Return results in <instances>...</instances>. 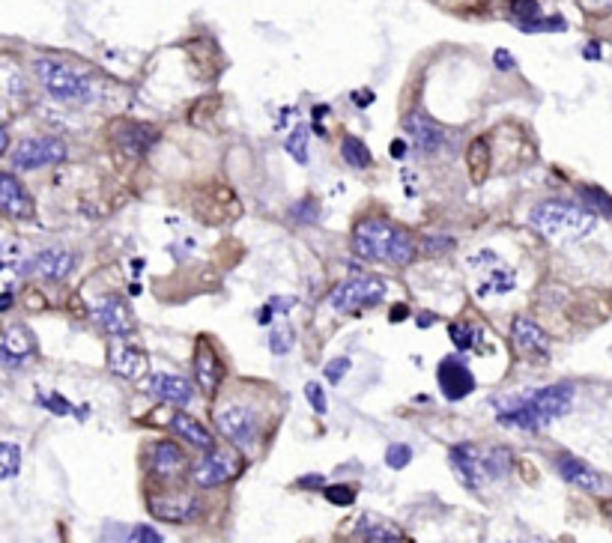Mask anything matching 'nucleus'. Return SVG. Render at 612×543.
I'll use <instances>...</instances> for the list:
<instances>
[{
  "instance_id": "21",
  "label": "nucleus",
  "mask_w": 612,
  "mask_h": 543,
  "mask_svg": "<svg viewBox=\"0 0 612 543\" xmlns=\"http://www.w3.org/2000/svg\"><path fill=\"white\" fill-rule=\"evenodd\" d=\"M192 367H195V385L204 391L206 397H212L215 388H218V382H221V376H224V367H221L218 353H215L206 341L198 344V353H195Z\"/></svg>"
},
{
  "instance_id": "5",
  "label": "nucleus",
  "mask_w": 612,
  "mask_h": 543,
  "mask_svg": "<svg viewBox=\"0 0 612 543\" xmlns=\"http://www.w3.org/2000/svg\"><path fill=\"white\" fill-rule=\"evenodd\" d=\"M386 293H389V284L383 278H371V275H359V278H350L344 284H338L329 296V305L332 311L338 314H362L368 308H377L386 302Z\"/></svg>"
},
{
  "instance_id": "34",
  "label": "nucleus",
  "mask_w": 612,
  "mask_h": 543,
  "mask_svg": "<svg viewBox=\"0 0 612 543\" xmlns=\"http://www.w3.org/2000/svg\"><path fill=\"white\" fill-rule=\"evenodd\" d=\"M326 490V499L338 508H350L356 502V490L347 487V484H332V487H323Z\"/></svg>"
},
{
  "instance_id": "33",
  "label": "nucleus",
  "mask_w": 612,
  "mask_h": 543,
  "mask_svg": "<svg viewBox=\"0 0 612 543\" xmlns=\"http://www.w3.org/2000/svg\"><path fill=\"white\" fill-rule=\"evenodd\" d=\"M511 12H514L517 24H529V21L541 18V6H538V0H511Z\"/></svg>"
},
{
  "instance_id": "29",
  "label": "nucleus",
  "mask_w": 612,
  "mask_h": 543,
  "mask_svg": "<svg viewBox=\"0 0 612 543\" xmlns=\"http://www.w3.org/2000/svg\"><path fill=\"white\" fill-rule=\"evenodd\" d=\"M284 150L293 156V162H299V165H308V129L305 126H296L290 135H287V141H284Z\"/></svg>"
},
{
  "instance_id": "15",
  "label": "nucleus",
  "mask_w": 612,
  "mask_h": 543,
  "mask_svg": "<svg viewBox=\"0 0 612 543\" xmlns=\"http://www.w3.org/2000/svg\"><path fill=\"white\" fill-rule=\"evenodd\" d=\"M150 514L156 520H168V523H189L201 514V502L186 496V493L150 496Z\"/></svg>"
},
{
  "instance_id": "7",
  "label": "nucleus",
  "mask_w": 612,
  "mask_h": 543,
  "mask_svg": "<svg viewBox=\"0 0 612 543\" xmlns=\"http://www.w3.org/2000/svg\"><path fill=\"white\" fill-rule=\"evenodd\" d=\"M66 156L69 147L60 138H27L15 147V153H9V162L15 171H39L66 162Z\"/></svg>"
},
{
  "instance_id": "30",
  "label": "nucleus",
  "mask_w": 612,
  "mask_h": 543,
  "mask_svg": "<svg viewBox=\"0 0 612 543\" xmlns=\"http://www.w3.org/2000/svg\"><path fill=\"white\" fill-rule=\"evenodd\" d=\"M580 197H583L592 209H598V215H612V197L607 191H601V188H595V185H580Z\"/></svg>"
},
{
  "instance_id": "32",
  "label": "nucleus",
  "mask_w": 612,
  "mask_h": 543,
  "mask_svg": "<svg viewBox=\"0 0 612 543\" xmlns=\"http://www.w3.org/2000/svg\"><path fill=\"white\" fill-rule=\"evenodd\" d=\"M293 329L290 326H278V329H272V335H269V350L275 353V356H287L290 350H293Z\"/></svg>"
},
{
  "instance_id": "36",
  "label": "nucleus",
  "mask_w": 612,
  "mask_h": 543,
  "mask_svg": "<svg viewBox=\"0 0 612 543\" xmlns=\"http://www.w3.org/2000/svg\"><path fill=\"white\" fill-rule=\"evenodd\" d=\"M409 460H412V448L404 445V442H395V445L386 448V463L392 469H404V466H409Z\"/></svg>"
},
{
  "instance_id": "3",
  "label": "nucleus",
  "mask_w": 612,
  "mask_h": 543,
  "mask_svg": "<svg viewBox=\"0 0 612 543\" xmlns=\"http://www.w3.org/2000/svg\"><path fill=\"white\" fill-rule=\"evenodd\" d=\"M353 248L359 257L371 263H389V266H407L418 254V245L407 230L383 218L359 221L353 230Z\"/></svg>"
},
{
  "instance_id": "40",
  "label": "nucleus",
  "mask_w": 612,
  "mask_h": 543,
  "mask_svg": "<svg viewBox=\"0 0 612 543\" xmlns=\"http://www.w3.org/2000/svg\"><path fill=\"white\" fill-rule=\"evenodd\" d=\"M126 541H150V543H162L165 538L156 532V529H150V526H135L132 529V535H123Z\"/></svg>"
},
{
  "instance_id": "41",
  "label": "nucleus",
  "mask_w": 612,
  "mask_h": 543,
  "mask_svg": "<svg viewBox=\"0 0 612 543\" xmlns=\"http://www.w3.org/2000/svg\"><path fill=\"white\" fill-rule=\"evenodd\" d=\"M454 242L448 239V236H427L424 239V251H433V254H439V251H445V248H451Z\"/></svg>"
},
{
  "instance_id": "31",
  "label": "nucleus",
  "mask_w": 612,
  "mask_h": 543,
  "mask_svg": "<svg viewBox=\"0 0 612 543\" xmlns=\"http://www.w3.org/2000/svg\"><path fill=\"white\" fill-rule=\"evenodd\" d=\"M287 215L296 221V224H314L317 221V215H320V209H317V200H311V197H305V200H299V203H293L290 209H287Z\"/></svg>"
},
{
  "instance_id": "26",
  "label": "nucleus",
  "mask_w": 612,
  "mask_h": 543,
  "mask_svg": "<svg viewBox=\"0 0 612 543\" xmlns=\"http://www.w3.org/2000/svg\"><path fill=\"white\" fill-rule=\"evenodd\" d=\"M341 159L353 168V171H368L371 168V150H368V144L365 141H359L356 135H347L344 141H341Z\"/></svg>"
},
{
  "instance_id": "23",
  "label": "nucleus",
  "mask_w": 612,
  "mask_h": 543,
  "mask_svg": "<svg viewBox=\"0 0 612 543\" xmlns=\"http://www.w3.org/2000/svg\"><path fill=\"white\" fill-rule=\"evenodd\" d=\"M171 430H174V436H180L183 442H189V445L198 448V451H212V448H215L212 433L206 430L195 415H189V412H177V415L171 418Z\"/></svg>"
},
{
  "instance_id": "13",
  "label": "nucleus",
  "mask_w": 612,
  "mask_h": 543,
  "mask_svg": "<svg viewBox=\"0 0 612 543\" xmlns=\"http://www.w3.org/2000/svg\"><path fill=\"white\" fill-rule=\"evenodd\" d=\"M147 463H150V472H153L159 481H168V484L177 481V478L186 472V466H189L183 448H180L177 442H171V439L156 442V445L150 448V454H147Z\"/></svg>"
},
{
  "instance_id": "12",
  "label": "nucleus",
  "mask_w": 612,
  "mask_h": 543,
  "mask_svg": "<svg viewBox=\"0 0 612 543\" xmlns=\"http://www.w3.org/2000/svg\"><path fill=\"white\" fill-rule=\"evenodd\" d=\"M511 341H514L517 353L526 356V359H535V362H547V359H550V338H547V332H544L535 320H529V317H517V320H514V326H511Z\"/></svg>"
},
{
  "instance_id": "9",
  "label": "nucleus",
  "mask_w": 612,
  "mask_h": 543,
  "mask_svg": "<svg viewBox=\"0 0 612 543\" xmlns=\"http://www.w3.org/2000/svg\"><path fill=\"white\" fill-rule=\"evenodd\" d=\"M78 266V257L66 248H45L21 263V275H39L45 281H66Z\"/></svg>"
},
{
  "instance_id": "44",
  "label": "nucleus",
  "mask_w": 612,
  "mask_h": 543,
  "mask_svg": "<svg viewBox=\"0 0 612 543\" xmlns=\"http://www.w3.org/2000/svg\"><path fill=\"white\" fill-rule=\"evenodd\" d=\"M430 323H433V314H421V317H418V326H421V329L430 326Z\"/></svg>"
},
{
  "instance_id": "38",
  "label": "nucleus",
  "mask_w": 612,
  "mask_h": 543,
  "mask_svg": "<svg viewBox=\"0 0 612 543\" xmlns=\"http://www.w3.org/2000/svg\"><path fill=\"white\" fill-rule=\"evenodd\" d=\"M520 30H526V33H547V30H565V21L562 18H535V21H529V24H520Z\"/></svg>"
},
{
  "instance_id": "10",
  "label": "nucleus",
  "mask_w": 612,
  "mask_h": 543,
  "mask_svg": "<svg viewBox=\"0 0 612 543\" xmlns=\"http://www.w3.org/2000/svg\"><path fill=\"white\" fill-rule=\"evenodd\" d=\"M451 469L457 472V478L469 487V490H478L490 481L487 475V457L481 448L475 445H454L451 448Z\"/></svg>"
},
{
  "instance_id": "6",
  "label": "nucleus",
  "mask_w": 612,
  "mask_h": 543,
  "mask_svg": "<svg viewBox=\"0 0 612 543\" xmlns=\"http://www.w3.org/2000/svg\"><path fill=\"white\" fill-rule=\"evenodd\" d=\"M215 424H218V433L224 439H230L242 451H248V448H254L260 442L263 418L248 403H227V406H221L215 412Z\"/></svg>"
},
{
  "instance_id": "39",
  "label": "nucleus",
  "mask_w": 612,
  "mask_h": 543,
  "mask_svg": "<svg viewBox=\"0 0 612 543\" xmlns=\"http://www.w3.org/2000/svg\"><path fill=\"white\" fill-rule=\"evenodd\" d=\"M350 367H353V362L347 359V356H341V359H332V362L326 364V379L332 382V385H341V379L350 373Z\"/></svg>"
},
{
  "instance_id": "37",
  "label": "nucleus",
  "mask_w": 612,
  "mask_h": 543,
  "mask_svg": "<svg viewBox=\"0 0 612 543\" xmlns=\"http://www.w3.org/2000/svg\"><path fill=\"white\" fill-rule=\"evenodd\" d=\"M305 397H308V403H311V409H314L317 415H326L329 403H326V391H323L320 382H308V385H305Z\"/></svg>"
},
{
  "instance_id": "4",
  "label": "nucleus",
  "mask_w": 612,
  "mask_h": 543,
  "mask_svg": "<svg viewBox=\"0 0 612 543\" xmlns=\"http://www.w3.org/2000/svg\"><path fill=\"white\" fill-rule=\"evenodd\" d=\"M33 72H36L39 84L45 87V93L54 96L57 102L81 105V102H90L96 96V81L87 72H81L63 60L39 57V60H33Z\"/></svg>"
},
{
  "instance_id": "8",
  "label": "nucleus",
  "mask_w": 612,
  "mask_h": 543,
  "mask_svg": "<svg viewBox=\"0 0 612 543\" xmlns=\"http://www.w3.org/2000/svg\"><path fill=\"white\" fill-rule=\"evenodd\" d=\"M239 475H242V457L233 451H218V448L204 451V457L192 469V481L204 490L224 487V484L236 481Z\"/></svg>"
},
{
  "instance_id": "22",
  "label": "nucleus",
  "mask_w": 612,
  "mask_h": 543,
  "mask_svg": "<svg viewBox=\"0 0 612 543\" xmlns=\"http://www.w3.org/2000/svg\"><path fill=\"white\" fill-rule=\"evenodd\" d=\"M356 538L368 543H401L407 535L401 526L383 520V517H374V514H362L359 523H356Z\"/></svg>"
},
{
  "instance_id": "1",
  "label": "nucleus",
  "mask_w": 612,
  "mask_h": 543,
  "mask_svg": "<svg viewBox=\"0 0 612 543\" xmlns=\"http://www.w3.org/2000/svg\"><path fill=\"white\" fill-rule=\"evenodd\" d=\"M574 403V385L559 382L547 388H535L526 397L496 400V421L517 430H544L547 424L559 421Z\"/></svg>"
},
{
  "instance_id": "18",
  "label": "nucleus",
  "mask_w": 612,
  "mask_h": 543,
  "mask_svg": "<svg viewBox=\"0 0 612 543\" xmlns=\"http://www.w3.org/2000/svg\"><path fill=\"white\" fill-rule=\"evenodd\" d=\"M33 356H36L33 335L24 326H9L3 332V341H0V362H3V367L18 370V367H24V362H30Z\"/></svg>"
},
{
  "instance_id": "17",
  "label": "nucleus",
  "mask_w": 612,
  "mask_h": 543,
  "mask_svg": "<svg viewBox=\"0 0 612 543\" xmlns=\"http://www.w3.org/2000/svg\"><path fill=\"white\" fill-rule=\"evenodd\" d=\"M436 382L439 391L445 394V400H463L475 391V376L472 370L457 359H445L436 370Z\"/></svg>"
},
{
  "instance_id": "20",
  "label": "nucleus",
  "mask_w": 612,
  "mask_h": 543,
  "mask_svg": "<svg viewBox=\"0 0 612 543\" xmlns=\"http://www.w3.org/2000/svg\"><path fill=\"white\" fill-rule=\"evenodd\" d=\"M0 206L9 218H18V221H30L33 218V200L30 194L24 191V185L15 180V174H3L0 177Z\"/></svg>"
},
{
  "instance_id": "25",
  "label": "nucleus",
  "mask_w": 612,
  "mask_h": 543,
  "mask_svg": "<svg viewBox=\"0 0 612 543\" xmlns=\"http://www.w3.org/2000/svg\"><path fill=\"white\" fill-rule=\"evenodd\" d=\"M156 141H159V132L150 126H123L117 132V144L126 156H147Z\"/></svg>"
},
{
  "instance_id": "42",
  "label": "nucleus",
  "mask_w": 612,
  "mask_h": 543,
  "mask_svg": "<svg viewBox=\"0 0 612 543\" xmlns=\"http://www.w3.org/2000/svg\"><path fill=\"white\" fill-rule=\"evenodd\" d=\"M493 63H496V69H502V72H511V69H514L511 51H496V54H493Z\"/></svg>"
},
{
  "instance_id": "16",
  "label": "nucleus",
  "mask_w": 612,
  "mask_h": 543,
  "mask_svg": "<svg viewBox=\"0 0 612 543\" xmlns=\"http://www.w3.org/2000/svg\"><path fill=\"white\" fill-rule=\"evenodd\" d=\"M556 472L562 475V481H568L571 487L586 490V493H601L604 484H607L598 469H592L586 460H580V457H574V454L556 457Z\"/></svg>"
},
{
  "instance_id": "11",
  "label": "nucleus",
  "mask_w": 612,
  "mask_h": 543,
  "mask_svg": "<svg viewBox=\"0 0 612 543\" xmlns=\"http://www.w3.org/2000/svg\"><path fill=\"white\" fill-rule=\"evenodd\" d=\"M93 323H96L105 335L120 338V341L135 332V317H132V311H129L120 299H114V296H105V299L93 308Z\"/></svg>"
},
{
  "instance_id": "2",
  "label": "nucleus",
  "mask_w": 612,
  "mask_h": 543,
  "mask_svg": "<svg viewBox=\"0 0 612 543\" xmlns=\"http://www.w3.org/2000/svg\"><path fill=\"white\" fill-rule=\"evenodd\" d=\"M598 224H601L598 212L571 200H544L529 212V227L553 245H574L592 236Z\"/></svg>"
},
{
  "instance_id": "35",
  "label": "nucleus",
  "mask_w": 612,
  "mask_h": 543,
  "mask_svg": "<svg viewBox=\"0 0 612 543\" xmlns=\"http://www.w3.org/2000/svg\"><path fill=\"white\" fill-rule=\"evenodd\" d=\"M39 406H45L51 415H69V412H72V403H69L63 394H57V391L39 394Z\"/></svg>"
},
{
  "instance_id": "27",
  "label": "nucleus",
  "mask_w": 612,
  "mask_h": 543,
  "mask_svg": "<svg viewBox=\"0 0 612 543\" xmlns=\"http://www.w3.org/2000/svg\"><path fill=\"white\" fill-rule=\"evenodd\" d=\"M448 335H451V341H454V347L457 350H475V344L481 341V329H475V326H469V323H451L448 326Z\"/></svg>"
},
{
  "instance_id": "14",
  "label": "nucleus",
  "mask_w": 612,
  "mask_h": 543,
  "mask_svg": "<svg viewBox=\"0 0 612 543\" xmlns=\"http://www.w3.org/2000/svg\"><path fill=\"white\" fill-rule=\"evenodd\" d=\"M404 132H407L409 147L421 156H430L442 147L445 135L439 129V123H433L424 111H412L407 120H404Z\"/></svg>"
},
{
  "instance_id": "28",
  "label": "nucleus",
  "mask_w": 612,
  "mask_h": 543,
  "mask_svg": "<svg viewBox=\"0 0 612 543\" xmlns=\"http://www.w3.org/2000/svg\"><path fill=\"white\" fill-rule=\"evenodd\" d=\"M21 469V448L15 442H3L0 445V478L12 481Z\"/></svg>"
},
{
  "instance_id": "19",
  "label": "nucleus",
  "mask_w": 612,
  "mask_h": 543,
  "mask_svg": "<svg viewBox=\"0 0 612 543\" xmlns=\"http://www.w3.org/2000/svg\"><path fill=\"white\" fill-rule=\"evenodd\" d=\"M147 391L162 400V403H171V406H189L192 397H195V388L189 379L177 376V373H153L150 382H147Z\"/></svg>"
},
{
  "instance_id": "43",
  "label": "nucleus",
  "mask_w": 612,
  "mask_h": 543,
  "mask_svg": "<svg viewBox=\"0 0 612 543\" xmlns=\"http://www.w3.org/2000/svg\"><path fill=\"white\" fill-rule=\"evenodd\" d=\"M586 57H589V60H598V57H601V45H598V42H592V45L586 48Z\"/></svg>"
},
{
  "instance_id": "24",
  "label": "nucleus",
  "mask_w": 612,
  "mask_h": 543,
  "mask_svg": "<svg viewBox=\"0 0 612 543\" xmlns=\"http://www.w3.org/2000/svg\"><path fill=\"white\" fill-rule=\"evenodd\" d=\"M111 370L123 379H138L147 370V356L135 350L132 344H114L111 347Z\"/></svg>"
}]
</instances>
